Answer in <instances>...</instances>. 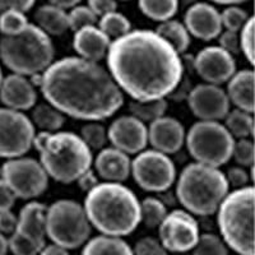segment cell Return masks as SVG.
<instances>
[{"label": "cell", "instance_id": "obj_1", "mask_svg": "<svg viewBox=\"0 0 255 255\" xmlns=\"http://www.w3.org/2000/svg\"><path fill=\"white\" fill-rule=\"evenodd\" d=\"M106 60L118 87L134 101L167 99L184 77L181 56L149 29H134L111 41Z\"/></svg>", "mask_w": 255, "mask_h": 255}, {"label": "cell", "instance_id": "obj_2", "mask_svg": "<svg viewBox=\"0 0 255 255\" xmlns=\"http://www.w3.org/2000/svg\"><path fill=\"white\" fill-rule=\"evenodd\" d=\"M29 79L46 102L73 119L102 122L124 105V93L109 70L79 56L54 60L45 72Z\"/></svg>", "mask_w": 255, "mask_h": 255}, {"label": "cell", "instance_id": "obj_3", "mask_svg": "<svg viewBox=\"0 0 255 255\" xmlns=\"http://www.w3.org/2000/svg\"><path fill=\"white\" fill-rule=\"evenodd\" d=\"M83 208L91 226L102 235H130L140 223V202L123 183H99L87 191Z\"/></svg>", "mask_w": 255, "mask_h": 255}, {"label": "cell", "instance_id": "obj_4", "mask_svg": "<svg viewBox=\"0 0 255 255\" xmlns=\"http://www.w3.org/2000/svg\"><path fill=\"white\" fill-rule=\"evenodd\" d=\"M33 147L40 154V163L47 176L61 184L76 183L93 163L90 147L72 131H38Z\"/></svg>", "mask_w": 255, "mask_h": 255}, {"label": "cell", "instance_id": "obj_5", "mask_svg": "<svg viewBox=\"0 0 255 255\" xmlns=\"http://www.w3.org/2000/svg\"><path fill=\"white\" fill-rule=\"evenodd\" d=\"M176 198L191 215H215L230 191L225 172L220 167L193 162L176 177Z\"/></svg>", "mask_w": 255, "mask_h": 255}, {"label": "cell", "instance_id": "obj_6", "mask_svg": "<svg viewBox=\"0 0 255 255\" xmlns=\"http://www.w3.org/2000/svg\"><path fill=\"white\" fill-rule=\"evenodd\" d=\"M254 186L234 189L217 209V225L227 248L239 255H255Z\"/></svg>", "mask_w": 255, "mask_h": 255}, {"label": "cell", "instance_id": "obj_7", "mask_svg": "<svg viewBox=\"0 0 255 255\" xmlns=\"http://www.w3.org/2000/svg\"><path fill=\"white\" fill-rule=\"evenodd\" d=\"M54 58L55 47L51 37L33 23L18 35L0 38V60L15 74H41L54 63Z\"/></svg>", "mask_w": 255, "mask_h": 255}, {"label": "cell", "instance_id": "obj_8", "mask_svg": "<svg viewBox=\"0 0 255 255\" xmlns=\"http://www.w3.org/2000/svg\"><path fill=\"white\" fill-rule=\"evenodd\" d=\"M92 226L83 206L72 199L56 200L46 211V236L52 244L77 249L87 243Z\"/></svg>", "mask_w": 255, "mask_h": 255}, {"label": "cell", "instance_id": "obj_9", "mask_svg": "<svg viewBox=\"0 0 255 255\" xmlns=\"http://www.w3.org/2000/svg\"><path fill=\"white\" fill-rule=\"evenodd\" d=\"M235 139L220 122L199 120L185 135V144L194 162L221 167L231 159Z\"/></svg>", "mask_w": 255, "mask_h": 255}, {"label": "cell", "instance_id": "obj_10", "mask_svg": "<svg viewBox=\"0 0 255 255\" xmlns=\"http://www.w3.org/2000/svg\"><path fill=\"white\" fill-rule=\"evenodd\" d=\"M130 175L143 190L165 193L176 181V167L168 154L151 148L131 159Z\"/></svg>", "mask_w": 255, "mask_h": 255}, {"label": "cell", "instance_id": "obj_11", "mask_svg": "<svg viewBox=\"0 0 255 255\" xmlns=\"http://www.w3.org/2000/svg\"><path fill=\"white\" fill-rule=\"evenodd\" d=\"M1 179L17 199H35L46 191L50 177L40 161L22 156L5 159L1 165Z\"/></svg>", "mask_w": 255, "mask_h": 255}, {"label": "cell", "instance_id": "obj_12", "mask_svg": "<svg viewBox=\"0 0 255 255\" xmlns=\"http://www.w3.org/2000/svg\"><path fill=\"white\" fill-rule=\"evenodd\" d=\"M36 128L22 111L0 108V157H22L33 147Z\"/></svg>", "mask_w": 255, "mask_h": 255}, {"label": "cell", "instance_id": "obj_13", "mask_svg": "<svg viewBox=\"0 0 255 255\" xmlns=\"http://www.w3.org/2000/svg\"><path fill=\"white\" fill-rule=\"evenodd\" d=\"M199 225L185 209L168 212L158 226V240L167 252L183 254L194 249L199 240Z\"/></svg>", "mask_w": 255, "mask_h": 255}, {"label": "cell", "instance_id": "obj_14", "mask_svg": "<svg viewBox=\"0 0 255 255\" xmlns=\"http://www.w3.org/2000/svg\"><path fill=\"white\" fill-rule=\"evenodd\" d=\"M186 100L191 113L199 120L221 122L231 110L226 91L216 84H198L189 91Z\"/></svg>", "mask_w": 255, "mask_h": 255}, {"label": "cell", "instance_id": "obj_15", "mask_svg": "<svg viewBox=\"0 0 255 255\" xmlns=\"http://www.w3.org/2000/svg\"><path fill=\"white\" fill-rule=\"evenodd\" d=\"M193 68L206 83L220 86L235 74V56L220 46L204 47L193 59Z\"/></svg>", "mask_w": 255, "mask_h": 255}, {"label": "cell", "instance_id": "obj_16", "mask_svg": "<svg viewBox=\"0 0 255 255\" xmlns=\"http://www.w3.org/2000/svg\"><path fill=\"white\" fill-rule=\"evenodd\" d=\"M111 147L127 154H138L148 145V127L133 115H123L108 128Z\"/></svg>", "mask_w": 255, "mask_h": 255}, {"label": "cell", "instance_id": "obj_17", "mask_svg": "<svg viewBox=\"0 0 255 255\" xmlns=\"http://www.w3.org/2000/svg\"><path fill=\"white\" fill-rule=\"evenodd\" d=\"M189 35L202 41L215 40L222 32L221 13L215 5L204 1L191 4L184 15Z\"/></svg>", "mask_w": 255, "mask_h": 255}, {"label": "cell", "instance_id": "obj_18", "mask_svg": "<svg viewBox=\"0 0 255 255\" xmlns=\"http://www.w3.org/2000/svg\"><path fill=\"white\" fill-rule=\"evenodd\" d=\"M185 128L172 116H162L148 127V144L165 154H174L185 144Z\"/></svg>", "mask_w": 255, "mask_h": 255}, {"label": "cell", "instance_id": "obj_19", "mask_svg": "<svg viewBox=\"0 0 255 255\" xmlns=\"http://www.w3.org/2000/svg\"><path fill=\"white\" fill-rule=\"evenodd\" d=\"M0 101L4 108L17 111L31 110L37 102V91L28 77L10 73L0 86Z\"/></svg>", "mask_w": 255, "mask_h": 255}, {"label": "cell", "instance_id": "obj_20", "mask_svg": "<svg viewBox=\"0 0 255 255\" xmlns=\"http://www.w3.org/2000/svg\"><path fill=\"white\" fill-rule=\"evenodd\" d=\"M96 174L109 183H124L130 176L131 159L129 154L114 147H105L99 151L95 161Z\"/></svg>", "mask_w": 255, "mask_h": 255}, {"label": "cell", "instance_id": "obj_21", "mask_svg": "<svg viewBox=\"0 0 255 255\" xmlns=\"http://www.w3.org/2000/svg\"><path fill=\"white\" fill-rule=\"evenodd\" d=\"M111 38L105 35L97 26H87L74 32L73 49L79 58L99 63L106 58Z\"/></svg>", "mask_w": 255, "mask_h": 255}, {"label": "cell", "instance_id": "obj_22", "mask_svg": "<svg viewBox=\"0 0 255 255\" xmlns=\"http://www.w3.org/2000/svg\"><path fill=\"white\" fill-rule=\"evenodd\" d=\"M46 211L44 203L29 200L19 211L15 231L33 243L46 245Z\"/></svg>", "mask_w": 255, "mask_h": 255}, {"label": "cell", "instance_id": "obj_23", "mask_svg": "<svg viewBox=\"0 0 255 255\" xmlns=\"http://www.w3.org/2000/svg\"><path fill=\"white\" fill-rule=\"evenodd\" d=\"M230 104L236 109L254 114L255 110V74L250 69L235 72L227 81L226 90Z\"/></svg>", "mask_w": 255, "mask_h": 255}, {"label": "cell", "instance_id": "obj_24", "mask_svg": "<svg viewBox=\"0 0 255 255\" xmlns=\"http://www.w3.org/2000/svg\"><path fill=\"white\" fill-rule=\"evenodd\" d=\"M36 26L45 33L51 36H61L69 29L68 13L59 6L45 4L38 6L35 12Z\"/></svg>", "mask_w": 255, "mask_h": 255}, {"label": "cell", "instance_id": "obj_25", "mask_svg": "<svg viewBox=\"0 0 255 255\" xmlns=\"http://www.w3.org/2000/svg\"><path fill=\"white\" fill-rule=\"evenodd\" d=\"M82 255H134L133 249L122 238L100 235L88 239L84 244Z\"/></svg>", "mask_w": 255, "mask_h": 255}, {"label": "cell", "instance_id": "obj_26", "mask_svg": "<svg viewBox=\"0 0 255 255\" xmlns=\"http://www.w3.org/2000/svg\"><path fill=\"white\" fill-rule=\"evenodd\" d=\"M65 115L54 108L49 102L35 105L32 109L31 120L40 129V131H46V133H55L61 130V128L65 124Z\"/></svg>", "mask_w": 255, "mask_h": 255}, {"label": "cell", "instance_id": "obj_27", "mask_svg": "<svg viewBox=\"0 0 255 255\" xmlns=\"http://www.w3.org/2000/svg\"><path fill=\"white\" fill-rule=\"evenodd\" d=\"M156 32L174 47L175 51L179 55L184 54L189 49L191 36L189 35L188 29L184 26V23H181L179 20L168 19L165 22H161L156 28Z\"/></svg>", "mask_w": 255, "mask_h": 255}, {"label": "cell", "instance_id": "obj_28", "mask_svg": "<svg viewBox=\"0 0 255 255\" xmlns=\"http://www.w3.org/2000/svg\"><path fill=\"white\" fill-rule=\"evenodd\" d=\"M225 127L229 133L234 136V139L241 138H252L254 135V118L253 114L248 111L234 109L225 116Z\"/></svg>", "mask_w": 255, "mask_h": 255}, {"label": "cell", "instance_id": "obj_29", "mask_svg": "<svg viewBox=\"0 0 255 255\" xmlns=\"http://www.w3.org/2000/svg\"><path fill=\"white\" fill-rule=\"evenodd\" d=\"M167 100H149V101H134L129 102L130 115L144 123L145 125L156 122L157 119L166 115L167 111Z\"/></svg>", "mask_w": 255, "mask_h": 255}, {"label": "cell", "instance_id": "obj_30", "mask_svg": "<svg viewBox=\"0 0 255 255\" xmlns=\"http://www.w3.org/2000/svg\"><path fill=\"white\" fill-rule=\"evenodd\" d=\"M140 12L156 22L172 19L179 9V0H138Z\"/></svg>", "mask_w": 255, "mask_h": 255}, {"label": "cell", "instance_id": "obj_31", "mask_svg": "<svg viewBox=\"0 0 255 255\" xmlns=\"http://www.w3.org/2000/svg\"><path fill=\"white\" fill-rule=\"evenodd\" d=\"M167 213V206L158 198L148 197L140 202V222L149 229L158 227Z\"/></svg>", "mask_w": 255, "mask_h": 255}, {"label": "cell", "instance_id": "obj_32", "mask_svg": "<svg viewBox=\"0 0 255 255\" xmlns=\"http://www.w3.org/2000/svg\"><path fill=\"white\" fill-rule=\"evenodd\" d=\"M99 28L104 32L108 37L119 38L131 31L130 20L128 19L123 13L111 12L102 15L99 19Z\"/></svg>", "mask_w": 255, "mask_h": 255}, {"label": "cell", "instance_id": "obj_33", "mask_svg": "<svg viewBox=\"0 0 255 255\" xmlns=\"http://www.w3.org/2000/svg\"><path fill=\"white\" fill-rule=\"evenodd\" d=\"M79 136L91 151H101L109 142L108 129L100 122H87V124L82 127Z\"/></svg>", "mask_w": 255, "mask_h": 255}, {"label": "cell", "instance_id": "obj_34", "mask_svg": "<svg viewBox=\"0 0 255 255\" xmlns=\"http://www.w3.org/2000/svg\"><path fill=\"white\" fill-rule=\"evenodd\" d=\"M28 24V19L23 12L10 9L0 13V32L3 33V36L18 35L23 32Z\"/></svg>", "mask_w": 255, "mask_h": 255}, {"label": "cell", "instance_id": "obj_35", "mask_svg": "<svg viewBox=\"0 0 255 255\" xmlns=\"http://www.w3.org/2000/svg\"><path fill=\"white\" fill-rule=\"evenodd\" d=\"M193 255H229V248L220 236L203 234L193 249Z\"/></svg>", "mask_w": 255, "mask_h": 255}, {"label": "cell", "instance_id": "obj_36", "mask_svg": "<svg viewBox=\"0 0 255 255\" xmlns=\"http://www.w3.org/2000/svg\"><path fill=\"white\" fill-rule=\"evenodd\" d=\"M240 41V52L248 61L254 67L255 64V19L249 17L247 23L239 31Z\"/></svg>", "mask_w": 255, "mask_h": 255}, {"label": "cell", "instance_id": "obj_37", "mask_svg": "<svg viewBox=\"0 0 255 255\" xmlns=\"http://www.w3.org/2000/svg\"><path fill=\"white\" fill-rule=\"evenodd\" d=\"M249 19V14L245 9L238 5H229L221 12V23L226 31L239 32Z\"/></svg>", "mask_w": 255, "mask_h": 255}, {"label": "cell", "instance_id": "obj_38", "mask_svg": "<svg viewBox=\"0 0 255 255\" xmlns=\"http://www.w3.org/2000/svg\"><path fill=\"white\" fill-rule=\"evenodd\" d=\"M231 158L235 159V162L241 167H253L255 159L254 142L250 138L235 139Z\"/></svg>", "mask_w": 255, "mask_h": 255}, {"label": "cell", "instance_id": "obj_39", "mask_svg": "<svg viewBox=\"0 0 255 255\" xmlns=\"http://www.w3.org/2000/svg\"><path fill=\"white\" fill-rule=\"evenodd\" d=\"M68 20L69 29L76 32L87 26H96L99 22V17L87 5H76L68 13Z\"/></svg>", "mask_w": 255, "mask_h": 255}, {"label": "cell", "instance_id": "obj_40", "mask_svg": "<svg viewBox=\"0 0 255 255\" xmlns=\"http://www.w3.org/2000/svg\"><path fill=\"white\" fill-rule=\"evenodd\" d=\"M8 247L13 255H38L45 245L33 243L15 231L8 238Z\"/></svg>", "mask_w": 255, "mask_h": 255}, {"label": "cell", "instance_id": "obj_41", "mask_svg": "<svg viewBox=\"0 0 255 255\" xmlns=\"http://www.w3.org/2000/svg\"><path fill=\"white\" fill-rule=\"evenodd\" d=\"M167 253L161 241L152 236L140 239L133 249L134 255H167Z\"/></svg>", "mask_w": 255, "mask_h": 255}, {"label": "cell", "instance_id": "obj_42", "mask_svg": "<svg viewBox=\"0 0 255 255\" xmlns=\"http://www.w3.org/2000/svg\"><path fill=\"white\" fill-rule=\"evenodd\" d=\"M227 180V184H229L230 188L234 189H240L244 186H248L252 176H250L249 172L247 171V168L241 167V166H234L229 170V171L225 174Z\"/></svg>", "mask_w": 255, "mask_h": 255}, {"label": "cell", "instance_id": "obj_43", "mask_svg": "<svg viewBox=\"0 0 255 255\" xmlns=\"http://www.w3.org/2000/svg\"><path fill=\"white\" fill-rule=\"evenodd\" d=\"M218 42H220V47L231 54L232 56L239 55L240 52V41H239V32L232 31H225L221 32L218 36Z\"/></svg>", "mask_w": 255, "mask_h": 255}, {"label": "cell", "instance_id": "obj_44", "mask_svg": "<svg viewBox=\"0 0 255 255\" xmlns=\"http://www.w3.org/2000/svg\"><path fill=\"white\" fill-rule=\"evenodd\" d=\"M18 225V215H15L12 209L0 212V232L5 236H10L15 232Z\"/></svg>", "mask_w": 255, "mask_h": 255}, {"label": "cell", "instance_id": "obj_45", "mask_svg": "<svg viewBox=\"0 0 255 255\" xmlns=\"http://www.w3.org/2000/svg\"><path fill=\"white\" fill-rule=\"evenodd\" d=\"M88 8L95 13L97 17L115 12L118 8V0H88Z\"/></svg>", "mask_w": 255, "mask_h": 255}, {"label": "cell", "instance_id": "obj_46", "mask_svg": "<svg viewBox=\"0 0 255 255\" xmlns=\"http://www.w3.org/2000/svg\"><path fill=\"white\" fill-rule=\"evenodd\" d=\"M35 3L36 0H0V13L10 9L26 13L35 5Z\"/></svg>", "mask_w": 255, "mask_h": 255}, {"label": "cell", "instance_id": "obj_47", "mask_svg": "<svg viewBox=\"0 0 255 255\" xmlns=\"http://www.w3.org/2000/svg\"><path fill=\"white\" fill-rule=\"evenodd\" d=\"M15 199H17V197L14 195V193L6 185L5 181L0 177V212L12 209L15 203Z\"/></svg>", "mask_w": 255, "mask_h": 255}, {"label": "cell", "instance_id": "obj_48", "mask_svg": "<svg viewBox=\"0 0 255 255\" xmlns=\"http://www.w3.org/2000/svg\"><path fill=\"white\" fill-rule=\"evenodd\" d=\"M99 179H100L99 175L96 174L95 170H93V168H90V170H87V171L84 172V174H82L81 176L78 177V180H77L76 183L78 184L81 190L87 193V191H90L91 189H93L97 184L100 183Z\"/></svg>", "mask_w": 255, "mask_h": 255}, {"label": "cell", "instance_id": "obj_49", "mask_svg": "<svg viewBox=\"0 0 255 255\" xmlns=\"http://www.w3.org/2000/svg\"><path fill=\"white\" fill-rule=\"evenodd\" d=\"M38 255H70V253L69 250L60 247V245L50 244V245H45Z\"/></svg>", "mask_w": 255, "mask_h": 255}, {"label": "cell", "instance_id": "obj_50", "mask_svg": "<svg viewBox=\"0 0 255 255\" xmlns=\"http://www.w3.org/2000/svg\"><path fill=\"white\" fill-rule=\"evenodd\" d=\"M81 1L82 0H49V4L59 6V8L67 10V9H72L76 5H78Z\"/></svg>", "mask_w": 255, "mask_h": 255}, {"label": "cell", "instance_id": "obj_51", "mask_svg": "<svg viewBox=\"0 0 255 255\" xmlns=\"http://www.w3.org/2000/svg\"><path fill=\"white\" fill-rule=\"evenodd\" d=\"M9 252L8 238L0 232V255H6Z\"/></svg>", "mask_w": 255, "mask_h": 255}, {"label": "cell", "instance_id": "obj_52", "mask_svg": "<svg viewBox=\"0 0 255 255\" xmlns=\"http://www.w3.org/2000/svg\"><path fill=\"white\" fill-rule=\"evenodd\" d=\"M216 4H222V5H238V4L245 3L248 0H209Z\"/></svg>", "mask_w": 255, "mask_h": 255}, {"label": "cell", "instance_id": "obj_53", "mask_svg": "<svg viewBox=\"0 0 255 255\" xmlns=\"http://www.w3.org/2000/svg\"><path fill=\"white\" fill-rule=\"evenodd\" d=\"M199 0H179V5L180 4H183V5H191V4L197 3Z\"/></svg>", "mask_w": 255, "mask_h": 255}, {"label": "cell", "instance_id": "obj_54", "mask_svg": "<svg viewBox=\"0 0 255 255\" xmlns=\"http://www.w3.org/2000/svg\"><path fill=\"white\" fill-rule=\"evenodd\" d=\"M3 78H4L3 69H1V67H0V86H1V82H3Z\"/></svg>", "mask_w": 255, "mask_h": 255}, {"label": "cell", "instance_id": "obj_55", "mask_svg": "<svg viewBox=\"0 0 255 255\" xmlns=\"http://www.w3.org/2000/svg\"><path fill=\"white\" fill-rule=\"evenodd\" d=\"M0 177H1V165H0Z\"/></svg>", "mask_w": 255, "mask_h": 255}, {"label": "cell", "instance_id": "obj_56", "mask_svg": "<svg viewBox=\"0 0 255 255\" xmlns=\"http://www.w3.org/2000/svg\"><path fill=\"white\" fill-rule=\"evenodd\" d=\"M176 255H188L186 253H183V254H176Z\"/></svg>", "mask_w": 255, "mask_h": 255}]
</instances>
